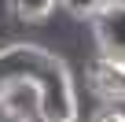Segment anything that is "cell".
Masks as SVG:
<instances>
[{
    "label": "cell",
    "mask_w": 125,
    "mask_h": 122,
    "mask_svg": "<svg viewBox=\"0 0 125 122\" xmlns=\"http://www.w3.org/2000/svg\"><path fill=\"white\" fill-rule=\"evenodd\" d=\"M41 85V118L37 122H77L81 115V100L74 89V74L59 55L48 59L44 74L37 78Z\"/></svg>",
    "instance_id": "6da1fadb"
},
{
    "label": "cell",
    "mask_w": 125,
    "mask_h": 122,
    "mask_svg": "<svg viewBox=\"0 0 125 122\" xmlns=\"http://www.w3.org/2000/svg\"><path fill=\"white\" fill-rule=\"evenodd\" d=\"M85 122H125V111H121L118 104H103V107H96Z\"/></svg>",
    "instance_id": "52a82bcc"
},
{
    "label": "cell",
    "mask_w": 125,
    "mask_h": 122,
    "mask_svg": "<svg viewBox=\"0 0 125 122\" xmlns=\"http://www.w3.org/2000/svg\"><path fill=\"white\" fill-rule=\"evenodd\" d=\"M59 8V0H11V11L19 22H44Z\"/></svg>",
    "instance_id": "5b68a950"
},
{
    "label": "cell",
    "mask_w": 125,
    "mask_h": 122,
    "mask_svg": "<svg viewBox=\"0 0 125 122\" xmlns=\"http://www.w3.org/2000/svg\"><path fill=\"white\" fill-rule=\"evenodd\" d=\"M85 78H88V89L96 93V100H103V104H125V63L107 59V55L96 52L85 63Z\"/></svg>",
    "instance_id": "3957f363"
},
{
    "label": "cell",
    "mask_w": 125,
    "mask_h": 122,
    "mask_svg": "<svg viewBox=\"0 0 125 122\" xmlns=\"http://www.w3.org/2000/svg\"><path fill=\"white\" fill-rule=\"evenodd\" d=\"M0 122H33V118H26V115H15V111H4V107H0Z\"/></svg>",
    "instance_id": "ba28073f"
},
{
    "label": "cell",
    "mask_w": 125,
    "mask_h": 122,
    "mask_svg": "<svg viewBox=\"0 0 125 122\" xmlns=\"http://www.w3.org/2000/svg\"><path fill=\"white\" fill-rule=\"evenodd\" d=\"M107 4H110V0H59V8H66L74 19H88V22H92Z\"/></svg>",
    "instance_id": "8992f818"
},
{
    "label": "cell",
    "mask_w": 125,
    "mask_h": 122,
    "mask_svg": "<svg viewBox=\"0 0 125 122\" xmlns=\"http://www.w3.org/2000/svg\"><path fill=\"white\" fill-rule=\"evenodd\" d=\"M92 41L99 55L125 63V0H110L92 19Z\"/></svg>",
    "instance_id": "7a4b0ae2"
},
{
    "label": "cell",
    "mask_w": 125,
    "mask_h": 122,
    "mask_svg": "<svg viewBox=\"0 0 125 122\" xmlns=\"http://www.w3.org/2000/svg\"><path fill=\"white\" fill-rule=\"evenodd\" d=\"M0 107L15 111V115H26V118H41V85L33 78L11 81L4 93H0Z\"/></svg>",
    "instance_id": "277c9868"
}]
</instances>
